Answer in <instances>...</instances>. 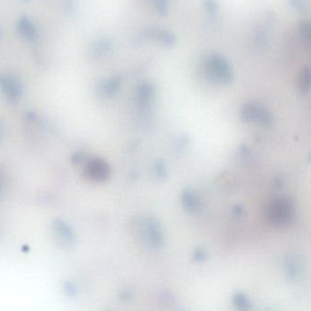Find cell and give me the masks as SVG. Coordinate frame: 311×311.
Returning a JSON list of instances; mask_svg holds the SVG:
<instances>
[{
  "instance_id": "4",
  "label": "cell",
  "mask_w": 311,
  "mask_h": 311,
  "mask_svg": "<svg viewBox=\"0 0 311 311\" xmlns=\"http://www.w3.org/2000/svg\"><path fill=\"white\" fill-rule=\"evenodd\" d=\"M240 115L241 119L244 122H254L263 127H270L274 121L272 113L267 108L253 101L243 104L241 108Z\"/></svg>"
},
{
  "instance_id": "21",
  "label": "cell",
  "mask_w": 311,
  "mask_h": 311,
  "mask_svg": "<svg viewBox=\"0 0 311 311\" xmlns=\"http://www.w3.org/2000/svg\"><path fill=\"white\" fill-rule=\"evenodd\" d=\"M232 212H233L234 216H241L244 213V209L239 205H235V206H233Z\"/></svg>"
},
{
  "instance_id": "24",
  "label": "cell",
  "mask_w": 311,
  "mask_h": 311,
  "mask_svg": "<svg viewBox=\"0 0 311 311\" xmlns=\"http://www.w3.org/2000/svg\"><path fill=\"white\" fill-rule=\"evenodd\" d=\"M0 141H1V132H0Z\"/></svg>"
},
{
  "instance_id": "17",
  "label": "cell",
  "mask_w": 311,
  "mask_h": 311,
  "mask_svg": "<svg viewBox=\"0 0 311 311\" xmlns=\"http://www.w3.org/2000/svg\"><path fill=\"white\" fill-rule=\"evenodd\" d=\"M19 31L21 32L22 35L27 37V38H32L35 33V29L33 28L31 22L28 21V19H24L19 23Z\"/></svg>"
},
{
  "instance_id": "6",
  "label": "cell",
  "mask_w": 311,
  "mask_h": 311,
  "mask_svg": "<svg viewBox=\"0 0 311 311\" xmlns=\"http://www.w3.org/2000/svg\"><path fill=\"white\" fill-rule=\"evenodd\" d=\"M84 174L88 179L93 182H103L111 175V167L105 160L93 158L86 164Z\"/></svg>"
},
{
  "instance_id": "14",
  "label": "cell",
  "mask_w": 311,
  "mask_h": 311,
  "mask_svg": "<svg viewBox=\"0 0 311 311\" xmlns=\"http://www.w3.org/2000/svg\"><path fill=\"white\" fill-rule=\"evenodd\" d=\"M233 306L241 311H248L251 309L252 303L244 293L238 292L233 297Z\"/></svg>"
},
{
  "instance_id": "15",
  "label": "cell",
  "mask_w": 311,
  "mask_h": 311,
  "mask_svg": "<svg viewBox=\"0 0 311 311\" xmlns=\"http://www.w3.org/2000/svg\"><path fill=\"white\" fill-rule=\"evenodd\" d=\"M300 35L303 39V42L310 46L311 41V22L309 20H304L300 25Z\"/></svg>"
},
{
  "instance_id": "10",
  "label": "cell",
  "mask_w": 311,
  "mask_h": 311,
  "mask_svg": "<svg viewBox=\"0 0 311 311\" xmlns=\"http://www.w3.org/2000/svg\"><path fill=\"white\" fill-rule=\"evenodd\" d=\"M148 34L152 39L156 40V42L161 44L163 47H173L176 41L174 33L165 28H156L150 29Z\"/></svg>"
},
{
  "instance_id": "19",
  "label": "cell",
  "mask_w": 311,
  "mask_h": 311,
  "mask_svg": "<svg viewBox=\"0 0 311 311\" xmlns=\"http://www.w3.org/2000/svg\"><path fill=\"white\" fill-rule=\"evenodd\" d=\"M155 174L158 179L163 180L164 178H166L167 171H166V167H165V164L163 163V160L156 161V164H155Z\"/></svg>"
},
{
  "instance_id": "5",
  "label": "cell",
  "mask_w": 311,
  "mask_h": 311,
  "mask_svg": "<svg viewBox=\"0 0 311 311\" xmlns=\"http://www.w3.org/2000/svg\"><path fill=\"white\" fill-rule=\"evenodd\" d=\"M156 97V88L153 83L144 81L138 85L135 91V104L141 113H147L153 106Z\"/></svg>"
},
{
  "instance_id": "13",
  "label": "cell",
  "mask_w": 311,
  "mask_h": 311,
  "mask_svg": "<svg viewBox=\"0 0 311 311\" xmlns=\"http://www.w3.org/2000/svg\"><path fill=\"white\" fill-rule=\"evenodd\" d=\"M311 70L308 67H305L300 72L298 78V87L302 94H308L311 90Z\"/></svg>"
},
{
  "instance_id": "23",
  "label": "cell",
  "mask_w": 311,
  "mask_h": 311,
  "mask_svg": "<svg viewBox=\"0 0 311 311\" xmlns=\"http://www.w3.org/2000/svg\"><path fill=\"white\" fill-rule=\"evenodd\" d=\"M291 3L298 9H301L303 7V1L301 0H291Z\"/></svg>"
},
{
  "instance_id": "7",
  "label": "cell",
  "mask_w": 311,
  "mask_h": 311,
  "mask_svg": "<svg viewBox=\"0 0 311 311\" xmlns=\"http://www.w3.org/2000/svg\"><path fill=\"white\" fill-rule=\"evenodd\" d=\"M54 237L59 246L64 248H71L75 243V235L66 222L58 219L52 224Z\"/></svg>"
},
{
  "instance_id": "18",
  "label": "cell",
  "mask_w": 311,
  "mask_h": 311,
  "mask_svg": "<svg viewBox=\"0 0 311 311\" xmlns=\"http://www.w3.org/2000/svg\"><path fill=\"white\" fill-rule=\"evenodd\" d=\"M155 7L158 14L165 17L168 13L169 0H155Z\"/></svg>"
},
{
  "instance_id": "1",
  "label": "cell",
  "mask_w": 311,
  "mask_h": 311,
  "mask_svg": "<svg viewBox=\"0 0 311 311\" xmlns=\"http://www.w3.org/2000/svg\"><path fill=\"white\" fill-rule=\"evenodd\" d=\"M205 73L209 80L215 84L226 86L233 81V73L231 65L219 54H210L206 57Z\"/></svg>"
},
{
  "instance_id": "9",
  "label": "cell",
  "mask_w": 311,
  "mask_h": 311,
  "mask_svg": "<svg viewBox=\"0 0 311 311\" xmlns=\"http://www.w3.org/2000/svg\"><path fill=\"white\" fill-rule=\"evenodd\" d=\"M182 205L184 209L190 214H199L203 210L202 200L191 189H184L182 193Z\"/></svg>"
},
{
  "instance_id": "2",
  "label": "cell",
  "mask_w": 311,
  "mask_h": 311,
  "mask_svg": "<svg viewBox=\"0 0 311 311\" xmlns=\"http://www.w3.org/2000/svg\"><path fill=\"white\" fill-rule=\"evenodd\" d=\"M295 205L289 197L274 199L267 208V218L271 226L285 227L295 217Z\"/></svg>"
},
{
  "instance_id": "22",
  "label": "cell",
  "mask_w": 311,
  "mask_h": 311,
  "mask_svg": "<svg viewBox=\"0 0 311 311\" xmlns=\"http://www.w3.org/2000/svg\"><path fill=\"white\" fill-rule=\"evenodd\" d=\"M121 297H122L123 299H125V300H129L130 298L133 297V292H132L131 290H125V291L122 292Z\"/></svg>"
},
{
  "instance_id": "16",
  "label": "cell",
  "mask_w": 311,
  "mask_h": 311,
  "mask_svg": "<svg viewBox=\"0 0 311 311\" xmlns=\"http://www.w3.org/2000/svg\"><path fill=\"white\" fill-rule=\"evenodd\" d=\"M204 5H205L206 13L211 19H214L215 17H217V11H218L217 0H204Z\"/></svg>"
},
{
  "instance_id": "3",
  "label": "cell",
  "mask_w": 311,
  "mask_h": 311,
  "mask_svg": "<svg viewBox=\"0 0 311 311\" xmlns=\"http://www.w3.org/2000/svg\"><path fill=\"white\" fill-rule=\"evenodd\" d=\"M140 233L141 239L144 241L149 247L156 250H160L164 248L165 235L163 232V226L161 224L152 217L143 218L140 222Z\"/></svg>"
},
{
  "instance_id": "11",
  "label": "cell",
  "mask_w": 311,
  "mask_h": 311,
  "mask_svg": "<svg viewBox=\"0 0 311 311\" xmlns=\"http://www.w3.org/2000/svg\"><path fill=\"white\" fill-rule=\"evenodd\" d=\"M285 269L289 279L296 281L302 272L301 262L296 255H289L285 260Z\"/></svg>"
},
{
  "instance_id": "8",
  "label": "cell",
  "mask_w": 311,
  "mask_h": 311,
  "mask_svg": "<svg viewBox=\"0 0 311 311\" xmlns=\"http://www.w3.org/2000/svg\"><path fill=\"white\" fill-rule=\"evenodd\" d=\"M0 88L10 100H18L21 96V87L12 76L0 75Z\"/></svg>"
},
{
  "instance_id": "12",
  "label": "cell",
  "mask_w": 311,
  "mask_h": 311,
  "mask_svg": "<svg viewBox=\"0 0 311 311\" xmlns=\"http://www.w3.org/2000/svg\"><path fill=\"white\" fill-rule=\"evenodd\" d=\"M120 78L118 77L115 78H109L107 80H104L99 85V93L102 97L105 98H112L114 97L118 92H120Z\"/></svg>"
},
{
  "instance_id": "20",
  "label": "cell",
  "mask_w": 311,
  "mask_h": 311,
  "mask_svg": "<svg viewBox=\"0 0 311 311\" xmlns=\"http://www.w3.org/2000/svg\"><path fill=\"white\" fill-rule=\"evenodd\" d=\"M193 258L194 261L197 262V263L205 261L206 259V253H205V250L202 248H196L193 254Z\"/></svg>"
}]
</instances>
